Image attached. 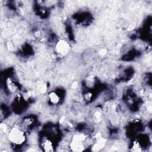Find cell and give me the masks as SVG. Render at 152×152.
<instances>
[{
    "label": "cell",
    "instance_id": "6da1fadb",
    "mask_svg": "<svg viewBox=\"0 0 152 152\" xmlns=\"http://www.w3.org/2000/svg\"><path fill=\"white\" fill-rule=\"evenodd\" d=\"M9 139L15 145H21L26 140V136L23 130L17 127L13 128L9 133Z\"/></svg>",
    "mask_w": 152,
    "mask_h": 152
},
{
    "label": "cell",
    "instance_id": "7a4b0ae2",
    "mask_svg": "<svg viewBox=\"0 0 152 152\" xmlns=\"http://www.w3.org/2000/svg\"><path fill=\"white\" fill-rule=\"evenodd\" d=\"M86 137L83 134L75 135L72 139L71 143V149L73 151H79L84 149V143L86 140Z\"/></svg>",
    "mask_w": 152,
    "mask_h": 152
},
{
    "label": "cell",
    "instance_id": "3957f363",
    "mask_svg": "<svg viewBox=\"0 0 152 152\" xmlns=\"http://www.w3.org/2000/svg\"><path fill=\"white\" fill-rule=\"evenodd\" d=\"M56 50V52L60 55H66L70 50V46L67 42L61 40L57 43Z\"/></svg>",
    "mask_w": 152,
    "mask_h": 152
},
{
    "label": "cell",
    "instance_id": "277c9868",
    "mask_svg": "<svg viewBox=\"0 0 152 152\" xmlns=\"http://www.w3.org/2000/svg\"><path fill=\"white\" fill-rule=\"evenodd\" d=\"M42 146L43 150L46 151H50L53 150V144L51 141L48 139H44L42 143Z\"/></svg>",
    "mask_w": 152,
    "mask_h": 152
},
{
    "label": "cell",
    "instance_id": "5b68a950",
    "mask_svg": "<svg viewBox=\"0 0 152 152\" xmlns=\"http://www.w3.org/2000/svg\"><path fill=\"white\" fill-rule=\"evenodd\" d=\"M105 145V140L102 137L97 139V141L93 146V149L95 151H99L104 148Z\"/></svg>",
    "mask_w": 152,
    "mask_h": 152
},
{
    "label": "cell",
    "instance_id": "8992f818",
    "mask_svg": "<svg viewBox=\"0 0 152 152\" xmlns=\"http://www.w3.org/2000/svg\"><path fill=\"white\" fill-rule=\"evenodd\" d=\"M49 99L53 104H57L60 102V98L55 92H51L49 95Z\"/></svg>",
    "mask_w": 152,
    "mask_h": 152
},
{
    "label": "cell",
    "instance_id": "52a82bcc",
    "mask_svg": "<svg viewBox=\"0 0 152 152\" xmlns=\"http://www.w3.org/2000/svg\"><path fill=\"white\" fill-rule=\"evenodd\" d=\"M7 86H8L9 89L11 92H15L17 89V86L13 81H11V80H9L7 82Z\"/></svg>",
    "mask_w": 152,
    "mask_h": 152
},
{
    "label": "cell",
    "instance_id": "ba28073f",
    "mask_svg": "<svg viewBox=\"0 0 152 152\" xmlns=\"http://www.w3.org/2000/svg\"><path fill=\"white\" fill-rule=\"evenodd\" d=\"M47 89V86L45 83H41L38 86V90L40 93L46 92Z\"/></svg>",
    "mask_w": 152,
    "mask_h": 152
},
{
    "label": "cell",
    "instance_id": "9c48e42d",
    "mask_svg": "<svg viewBox=\"0 0 152 152\" xmlns=\"http://www.w3.org/2000/svg\"><path fill=\"white\" fill-rule=\"evenodd\" d=\"M86 83L89 86H92L94 84V77L93 76H89L87 78V81Z\"/></svg>",
    "mask_w": 152,
    "mask_h": 152
},
{
    "label": "cell",
    "instance_id": "30bf717a",
    "mask_svg": "<svg viewBox=\"0 0 152 152\" xmlns=\"http://www.w3.org/2000/svg\"><path fill=\"white\" fill-rule=\"evenodd\" d=\"M95 118L96 119V121L99 122L100 120L101 119V113L100 112H96L95 114Z\"/></svg>",
    "mask_w": 152,
    "mask_h": 152
},
{
    "label": "cell",
    "instance_id": "8fae6325",
    "mask_svg": "<svg viewBox=\"0 0 152 152\" xmlns=\"http://www.w3.org/2000/svg\"><path fill=\"white\" fill-rule=\"evenodd\" d=\"M99 52H100V55L104 56V55H105L106 54V49H101V50H100V51Z\"/></svg>",
    "mask_w": 152,
    "mask_h": 152
}]
</instances>
